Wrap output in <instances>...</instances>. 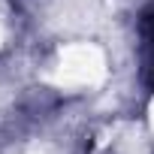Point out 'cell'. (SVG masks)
Instances as JSON below:
<instances>
[{"instance_id": "obj_1", "label": "cell", "mask_w": 154, "mask_h": 154, "mask_svg": "<svg viewBox=\"0 0 154 154\" xmlns=\"http://www.w3.org/2000/svg\"><path fill=\"white\" fill-rule=\"evenodd\" d=\"M151 82H154V45H151Z\"/></svg>"}]
</instances>
